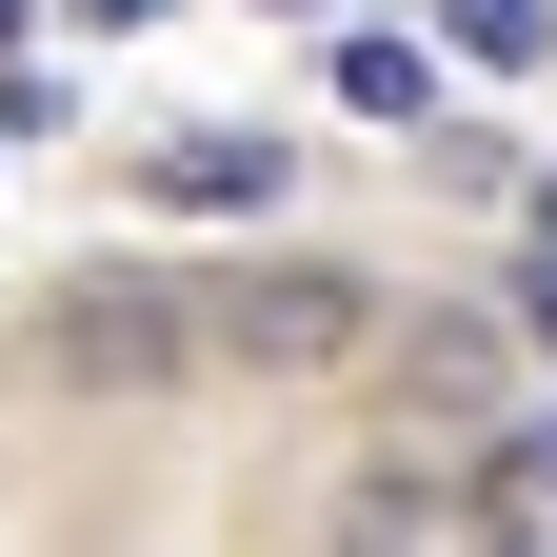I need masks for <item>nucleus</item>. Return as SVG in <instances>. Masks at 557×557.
<instances>
[{"label":"nucleus","mask_w":557,"mask_h":557,"mask_svg":"<svg viewBox=\"0 0 557 557\" xmlns=\"http://www.w3.org/2000/svg\"><path fill=\"white\" fill-rule=\"evenodd\" d=\"M518 338H537V359H557V180L518 199Z\"/></svg>","instance_id":"nucleus-7"},{"label":"nucleus","mask_w":557,"mask_h":557,"mask_svg":"<svg viewBox=\"0 0 557 557\" xmlns=\"http://www.w3.org/2000/svg\"><path fill=\"white\" fill-rule=\"evenodd\" d=\"M458 557H557V537H537V518H498V498H478V518H458Z\"/></svg>","instance_id":"nucleus-9"},{"label":"nucleus","mask_w":557,"mask_h":557,"mask_svg":"<svg viewBox=\"0 0 557 557\" xmlns=\"http://www.w3.org/2000/svg\"><path fill=\"white\" fill-rule=\"evenodd\" d=\"M259 21H338V0H259Z\"/></svg>","instance_id":"nucleus-10"},{"label":"nucleus","mask_w":557,"mask_h":557,"mask_svg":"<svg viewBox=\"0 0 557 557\" xmlns=\"http://www.w3.org/2000/svg\"><path fill=\"white\" fill-rule=\"evenodd\" d=\"M180 359H199V299H180V278H60V379L139 398V379H180Z\"/></svg>","instance_id":"nucleus-2"},{"label":"nucleus","mask_w":557,"mask_h":557,"mask_svg":"<svg viewBox=\"0 0 557 557\" xmlns=\"http://www.w3.org/2000/svg\"><path fill=\"white\" fill-rule=\"evenodd\" d=\"M379 338V278L359 259H259L199 299V359H239V379H319V359H359Z\"/></svg>","instance_id":"nucleus-1"},{"label":"nucleus","mask_w":557,"mask_h":557,"mask_svg":"<svg viewBox=\"0 0 557 557\" xmlns=\"http://www.w3.org/2000/svg\"><path fill=\"white\" fill-rule=\"evenodd\" d=\"M278 120H180L160 160H139V199H160V220H278Z\"/></svg>","instance_id":"nucleus-3"},{"label":"nucleus","mask_w":557,"mask_h":557,"mask_svg":"<svg viewBox=\"0 0 557 557\" xmlns=\"http://www.w3.org/2000/svg\"><path fill=\"white\" fill-rule=\"evenodd\" d=\"M60 21H81V40H160L180 0H60Z\"/></svg>","instance_id":"nucleus-8"},{"label":"nucleus","mask_w":557,"mask_h":557,"mask_svg":"<svg viewBox=\"0 0 557 557\" xmlns=\"http://www.w3.org/2000/svg\"><path fill=\"white\" fill-rule=\"evenodd\" d=\"M478 498L557 537V398H537V418H498V438H478Z\"/></svg>","instance_id":"nucleus-6"},{"label":"nucleus","mask_w":557,"mask_h":557,"mask_svg":"<svg viewBox=\"0 0 557 557\" xmlns=\"http://www.w3.org/2000/svg\"><path fill=\"white\" fill-rule=\"evenodd\" d=\"M338 120H379V139H438V40H398V21H338Z\"/></svg>","instance_id":"nucleus-4"},{"label":"nucleus","mask_w":557,"mask_h":557,"mask_svg":"<svg viewBox=\"0 0 557 557\" xmlns=\"http://www.w3.org/2000/svg\"><path fill=\"white\" fill-rule=\"evenodd\" d=\"M418 40H438L458 81H537V60H557V0H438Z\"/></svg>","instance_id":"nucleus-5"},{"label":"nucleus","mask_w":557,"mask_h":557,"mask_svg":"<svg viewBox=\"0 0 557 557\" xmlns=\"http://www.w3.org/2000/svg\"><path fill=\"white\" fill-rule=\"evenodd\" d=\"M319 557H379V537H319Z\"/></svg>","instance_id":"nucleus-11"}]
</instances>
